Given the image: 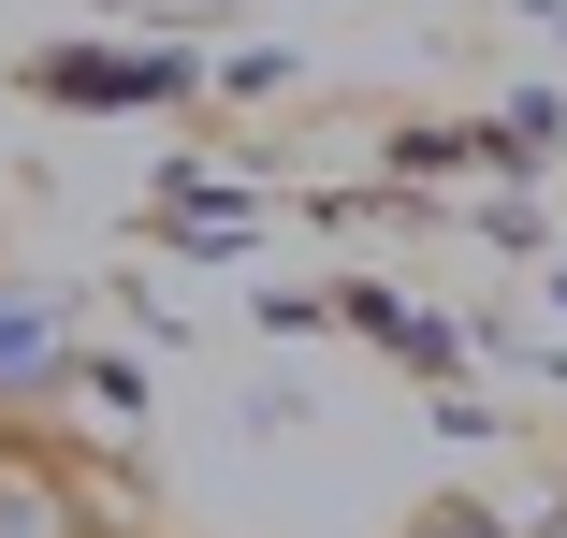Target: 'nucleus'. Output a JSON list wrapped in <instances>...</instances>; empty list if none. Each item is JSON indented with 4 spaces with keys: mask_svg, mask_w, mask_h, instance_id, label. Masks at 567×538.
Masks as SVG:
<instances>
[{
    "mask_svg": "<svg viewBox=\"0 0 567 538\" xmlns=\"http://www.w3.org/2000/svg\"><path fill=\"white\" fill-rule=\"evenodd\" d=\"M59 379H73V320L30 277H0V407H44Z\"/></svg>",
    "mask_w": 567,
    "mask_h": 538,
    "instance_id": "f257e3e1",
    "label": "nucleus"
},
{
    "mask_svg": "<svg viewBox=\"0 0 567 538\" xmlns=\"http://www.w3.org/2000/svg\"><path fill=\"white\" fill-rule=\"evenodd\" d=\"M30 87H44V102H175L189 59H161V44H146V59H87V44H73V59H30Z\"/></svg>",
    "mask_w": 567,
    "mask_h": 538,
    "instance_id": "f03ea898",
    "label": "nucleus"
},
{
    "mask_svg": "<svg viewBox=\"0 0 567 538\" xmlns=\"http://www.w3.org/2000/svg\"><path fill=\"white\" fill-rule=\"evenodd\" d=\"M393 538H509V524H495V509H481V495H436V509H408V524H393Z\"/></svg>",
    "mask_w": 567,
    "mask_h": 538,
    "instance_id": "7ed1b4c3",
    "label": "nucleus"
}]
</instances>
